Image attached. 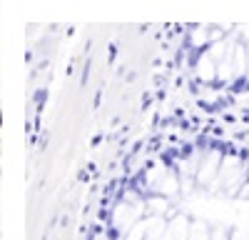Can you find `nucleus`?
Instances as JSON below:
<instances>
[{"label":"nucleus","mask_w":249,"mask_h":240,"mask_svg":"<svg viewBox=\"0 0 249 240\" xmlns=\"http://www.w3.org/2000/svg\"><path fill=\"white\" fill-rule=\"evenodd\" d=\"M192 240H207V233H202V228H195V233H192Z\"/></svg>","instance_id":"obj_1"},{"label":"nucleus","mask_w":249,"mask_h":240,"mask_svg":"<svg viewBox=\"0 0 249 240\" xmlns=\"http://www.w3.org/2000/svg\"><path fill=\"white\" fill-rule=\"evenodd\" d=\"M214 240H227V235H224V233L219 230V233H214Z\"/></svg>","instance_id":"obj_2"}]
</instances>
